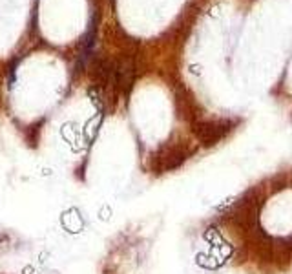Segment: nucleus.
I'll list each match as a JSON object with an SVG mask.
<instances>
[{
    "label": "nucleus",
    "instance_id": "7ed1b4c3",
    "mask_svg": "<svg viewBox=\"0 0 292 274\" xmlns=\"http://www.w3.org/2000/svg\"><path fill=\"white\" fill-rule=\"evenodd\" d=\"M232 130H234V121L230 119L197 121L196 125H194V128H192L196 139L199 141L201 146H205V148L216 146V144L221 143Z\"/></svg>",
    "mask_w": 292,
    "mask_h": 274
},
{
    "label": "nucleus",
    "instance_id": "39448f33",
    "mask_svg": "<svg viewBox=\"0 0 292 274\" xmlns=\"http://www.w3.org/2000/svg\"><path fill=\"white\" fill-rule=\"evenodd\" d=\"M111 77H113V64L110 61H106L102 57L93 59V63L90 66V79L97 88H106L110 84Z\"/></svg>",
    "mask_w": 292,
    "mask_h": 274
},
{
    "label": "nucleus",
    "instance_id": "20e7f679",
    "mask_svg": "<svg viewBox=\"0 0 292 274\" xmlns=\"http://www.w3.org/2000/svg\"><path fill=\"white\" fill-rule=\"evenodd\" d=\"M135 81V64L130 57L121 59L113 64V86L121 93H128Z\"/></svg>",
    "mask_w": 292,
    "mask_h": 274
},
{
    "label": "nucleus",
    "instance_id": "f03ea898",
    "mask_svg": "<svg viewBox=\"0 0 292 274\" xmlns=\"http://www.w3.org/2000/svg\"><path fill=\"white\" fill-rule=\"evenodd\" d=\"M192 155V150L185 143H168L155 152L150 157V172L153 176H163V174L173 172L181 169Z\"/></svg>",
    "mask_w": 292,
    "mask_h": 274
},
{
    "label": "nucleus",
    "instance_id": "f257e3e1",
    "mask_svg": "<svg viewBox=\"0 0 292 274\" xmlns=\"http://www.w3.org/2000/svg\"><path fill=\"white\" fill-rule=\"evenodd\" d=\"M210 227L214 245L243 274H292V165L263 174Z\"/></svg>",
    "mask_w": 292,
    "mask_h": 274
}]
</instances>
